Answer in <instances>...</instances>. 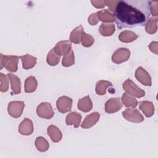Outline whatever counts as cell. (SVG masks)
Instances as JSON below:
<instances>
[{
  "label": "cell",
  "instance_id": "8fae6325",
  "mask_svg": "<svg viewBox=\"0 0 158 158\" xmlns=\"http://www.w3.org/2000/svg\"><path fill=\"white\" fill-rule=\"evenodd\" d=\"M100 114L98 112H93L86 116L81 127L83 129H89L94 126L99 120Z\"/></svg>",
  "mask_w": 158,
  "mask_h": 158
},
{
  "label": "cell",
  "instance_id": "ac0fdd59",
  "mask_svg": "<svg viewBox=\"0 0 158 158\" xmlns=\"http://www.w3.org/2000/svg\"><path fill=\"white\" fill-rule=\"evenodd\" d=\"M20 59H21L23 68L25 70L33 68L36 64V57L28 54L20 56Z\"/></svg>",
  "mask_w": 158,
  "mask_h": 158
},
{
  "label": "cell",
  "instance_id": "277c9868",
  "mask_svg": "<svg viewBox=\"0 0 158 158\" xmlns=\"http://www.w3.org/2000/svg\"><path fill=\"white\" fill-rule=\"evenodd\" d=\"M36 114L38 116L41 118L51 119L54 116V112L50 103L43 102L38 106L36 108Z\"/></svg>",
  "mask_w": 158,
  "mask_h": 158
},
{
  "label": "cell",
  "instance_id": "44dd1931",
  "mask_svg": "<svg viewBox=\"0 0 158 158\" xmlns=\"http://www.w3.org/2000/svg\"><path fill=\"white\" fill-rule=\"evenodd\" d=\"M138 36L133 31L130 30H125L122 31L118 35V39L123 43H131L136 40Z\"/></svg>",
  "mask_w": 158,
  "mask_h": 158
},
{
  "label": "cell",
  "instance_id": "9a60e30c",
  "mask_svg": "<svg viewBox=\"0 0 158 158\" xmlns=\"http://www.w3.org/2000/svg\"><path fill=\"white\" fill-rule=\"evenodd\" d=\"M77 107L79 110L83 112H88L93 108V103L89 96H86L78 101Z\"/></svg>",
  "mask_w": 158,
  "mask_h": 158
},
{
  "label": "cell",
  "instance_id": "8992f818",
  "mask_svg": "<svg viewBox=\"0 0 158 158\" xmlns=\"http://www.w3.org/2000/svg\"><path fill=\"white\" fill-rule=\"evenodd\" d=\"M122 116L125 120L133 123H140L144 121L142 114L135 109H126L122 112Z\"/></svg>",
  "mask_w": 158,
  "mask_h": 158
},
{
  "label": "cell",
  "instance_id": "cb8c5ba5",
  "mask_svg": "<svg viewBox=\"0 0 158 158\" xmlns=\"http://www.w3.org/2000/svg\"><path fill=\"white\" fill-rule=\"evenodd\" d=\"M111 82L107 80H99L96 83V93L97 94L102 96L104 95L106 93V89L108 87L112 86Z\"/></svg>",
  "mask_w": 158,
  "mask_h": 158
},
{
  "label": "cell",
  "instance_id": "5bb4252c",
  "mask_svg": "<svg viewBox=\"0 0 158 158\" xmlns=\"http://www.w3.org/2000/svg\"><path fill=\"white\" fill-rule=\"evenodd\" d=\"M139 109L143 112L146 117H150L154 115V106L153 103L151 101H141L139 103Z\"/></svg>",
  "mask_w": 158,
  "mask_h": 158
},
{
  "label": "cell",
  "instance_id": "d6986e66",
  "mask_svg": "<svg viewBox=\"0 0 158 158\" xmlns=\"http://www.w3.org/2000/svg\"><path fill=\"white\" fill-rule=\"evenodd\" d=\"M7 77L10 81L11 89L15 94H18L21 92V82L20 78L12 73H8Z\"/></svg>",
  "mask_w": 158,
  "mask_h": 158
},
{
  "label": "cell",
  "instance_id": "f1b7e54d",
  "mask_svg": "<svg viewBox=\"0 0 158 158\" xmlns=\"http://www.w3.org/2000/svg\"><path fill=\"white\" fill-rule=\"evenodd\" d=\"M60 56L58 55L52 48L48 54L46 61L47 63L51 66H55L57 65L60 60Z\"/></svg>",
  "mask_w": 158,
  "mask_h": 158
},
{
  "label": "cell",
  "instance_id": "3957f363",
  "mask_svg": "<svg viewBox=\"0 0 158 158\" xmlns=\"http://www.w3.org/2000/svg\"><path fill=\"white\" fill-rule=\"evenodd\" d=\"M122 87L127 94L132 96L141 98L145 95V91L138 87L133 81L129 78L124 81L122 85Z\"/></svg>",
  "mask_w": 158,
  "mask_h": 158
},
{
  "label": "cell",
  "instance_id": "e0dca14e",
  "mask_svg": "<svg viewBox=\"0 0 158 158\" xmlns=\"http://www.w3.org/2000/svg\"><path fill=\"white\" fill-rule=\"evenodd\" d=\"M81 120V115L76 112H71L66 116L65 122L67 125H73L75 128H78Z\"/></svg>",
  "mask_w": 158,
  "mask_h": 158
},
{
  "label": "cell",
  "instance_id": "7402d4cb",
  "mask_svg": "<svg viewBox=\"0 0 158 158\" xmlns=\"http://www.w3.org/2000/svg\"><path fill=\"white\" fill-rule=\"evenodd\" d=\"M96 13L99 20L102 22H113L115 21L114 15L107 9L101 10Z\"/></svg>",
  "mask_w": 158,
  "mask_h": 158
},
{
  "label": "cell",
  "instance_id": "4fadbf2b",
  "mask_svg": "<svg viewBox=\"0 0 158 158\" xmlns=\"http://www.w3.org/2000/svg\"><path fill=\"white\" fill-rule=\"evenodd\" d=\"M54 51L59 56H64L71 49V42L69 41H61L58 42L53 48Z\"/></svg>",
  "mask_w": 158,
  "mask_h": 158
},
{
  "label": "cell",
  "instance_id": "f546056e",
  "mask_svg": "<svg viewBox=\"0 0 158 158\" xmlns=\"http://www.w3.org/2000/svg\"><path fill=\"white\" fill-rule=\"evenodd\" d=\"M75 64V56L72 49L67 54H65L62 60V64L64 67H68L73 65Z\"/></svg>",
  "mask_w": 158,
  "mask_h": 158
},
{
  "label": "cell",
  "instance_id": "83f0119b",
  "mask_svg": "<svg viewBox=\"0 0 158 158\" xmlns=\"http://www.w3.org/2000/svg\"><path fill=\"white\" fill-rule=\"evenodd\" d=\"M35 146L38 151L40 152H45L48 150L49 144L48 141L42 136H38L35 140Z\"/></svg>",
  "mask_w": 158,
  "mask_h": 158
},
{
  "label": "cell",
  "instance_id": "6da1fadb",
  "mask_svg": "<svg viewBox=\"0 0 158 158\" xmlns=\"http://www.w3.org/2000/svg\"><path fill=\"white\" fill-rule=\"evenodd\" d=\"M150 14V1L148 0L119 1L114 10L118 29L144 26L149 19Z\"/></svg>",
  "mask_w": 158,
  "mask_h": 158
},
{
  "label": "cell",
  "instance_id": "d4e9b609",
  "mask_svg": "<svg viewBox=\"0 0 158 158\" xmlns=\"http://www.w3.org/2000/svg\"><path fill=\"white\" fill-rule=\"evenodd\" d=\"M115 28L114 24L102 23L99 28V31L104 36H110L115 32Z\"/></svg>",
  "mask_w": 158,
  "mask_h": 158
},
{
  "label": "cell",
  "instance_id": "9c48e42d",
  "mask_svg": "<svg viewBox=\"0 0 158 158\" xmlns=\"http://www.w3.org/2000/svg\"><path fill=\"white\" fill-rule=\"evenodd\" d=\"M135 78L144 86H151L152 85L151 77L149 73L142 67H139L135 71Z\"/></svg>",
  "mask_w": 158,
  "mask_h": 158
},
{
  "label": "cell",
  "instance_id": "e575fe53",
  "mask_svg": "<svg viewBox=\"0 0 158 158\" xmlns=\"http://www.w3.org/2000/svg\"><path fill=\"white\" fill-rule=\"evenodd\" d=\"M105 1V4L109 7V9L112 11V12H114L115 9L117 6V4H118V2H119V1Z\"/></svg>",
  "mask_w": 158,
  "mask_h": 158
},
{
  "label": "cell",
  "instance_id": "ba28073f",
  "mask_svg": "<svg viewBox=\"0 0 158 158\" xmlns=\"http://www.w3.org/2000/svg\"><path fill=\"white\" fill-rule=\"evenodd\" d=\"M72 106V99L66 96H63L58 98L56 101V107L59 112L62 114L69 112Z\"/></svg>",
  "mask_w": 158,
  "mask_h": 158
},
{
  "label": "cell",
  "instance_id": "2e32d148",
  "mask_svg": "<svg viewBox=\"0 0 158 158\" xmlns=\"http://www.w3.org/2000/svg\"><path fill=\"white\" fill-rule=\"evenodd\" d=\"M47 132L51 139L54 143L59 142L62 138V134L60 130L55 125H51L48 127Z\"/></svg>",
  "mask_w": 158,
  "mask_h": 158
},
{
  "label": "cell",
  "instance_id": "7a4b0ae2",
  "mask_svg": "<svg viewBox=\"0 0 158 158\" xmlns=\"http://www.w3.org/2000/svg\"><path fill=\"white\" fill-rule=\"evenodd\" d=\"M19 59L20 56L1 54V69L4 67L7 70L10 72H17Z\"/></svg>",
  "mask_w": 158,
  "mask_h": 158
},
{
  "label": "cell",
  "instance_id": "603a6c76",
  "mask_svg": "<svg viewBox=\"0 0 158 158\" xmlns=\"http://www.w3.org/2000/svg\"><path fill=\"white\" fill-rule=\"evenodd\" d=\"M83 33V28L82 25H79L75 28L70 35V40L74 44H79L81 41L82 33Z\"/></svg>",
  "mask_w": 158,
  "mask_h": 158
},
{
  "label": "cell",
  "instance_id": "8d00e7d4",
  "mask_svg": "<svg viewBox=\"0 0 158 158\" xmlns=\"http://www.w3.org/2000/svg\"><path fill=\"white\" fill-rule=\"evenodd\" d=\"M149 48L150 51L156 54H157V49H158V43L157 41H153L150 43L149 45Z\"/></svg>",
  "mask_w": 158,
  "mask_h": 158
},
{
  "label": "cell",
  "instance_id": "5b68a950",
  "mask_svg": "<svg viewBox=\"0 0 158 158\" xmlns=\"http://www.w3.org/2000/svg\"><path fill=\"white\" fill-rule=\"evenodd\" d=\"M24 107L25 104L23 101H11L8 104L7 111L11 117L16 118L22 115Z\"/></svg>",
  "mask_w": 158,
  "mask_h": 158
},
{
  "label": "cell",
  "instance_id": "30bf717a",
  "mask_svg": "<svg viewBox=\"0 0 158 158\" xmlns=\"http://www.w3.org/2000/svg\"><path fill=\"white\" fill-rule=\"evenodd\" d=\"M122 107V104L119 98H112L105 104V111L107 114L115 113Z\"/></svg>",
  "mask_w": 158,
  "mask_h": 158
},
{
  "label": "cell",
  "instance_id": "7c38bea8",
  "mask_svg": "<svg viewBox=\"0 0 158 158\" xmlns=\"http://www.w3.org/2000/svg\"><path fill=\"white\" fill-rule=\"evenodd\" d=\"M19 132L21 135L25 136L31 135L33 132V125L32 121L28 118H24L19 126Z\"/></svg>",
  "mask_w": 158,
  "mask_h": 158
},
{
  "label": "cell",
  "instance_id": "d590c367",
  "mask_svg": "<svg viewBox=\"0 0 158 158\" xmlns=\"http://www.w3.org/2000/svg\"><path fill=\"white\" fill-rule=\"evenodd\" d=\"M91 4H93V6H94L96 8L100 9V8H103L106 4H105V1L104 0H99V1H91Z\"/></svg>",
  "mask_w": 158,
  "mask_h": 158
},
{
  "label": "cell",
  "instance_id": "d6a6232c",
  "mask_svg": "<svg viewBox=\"0 0 158 158\" xmlns=\"http://www.w3.org/2000/svg\"><path fill=\"white\" fill-rule=\"evenodd\" d=\"M150 10L153 16L157 17L158 14V2L150 1Z\"/></svg>",
  "mask_w": 158,
  "mask_h": 158
},
{
  "label": "cell",
  "instance_id": "836d02e7",
  "mask_svg": "<svg viewBox=\"0 0 158 158\" xmlns=\"http://www.w3.org/2000/svg\"><path fill=\"white\" fill-rule=\"evenodd\" d=\"M88 23L91 25H96L98 22H99V19L97 15V13H93L91 14L89 17H88Z\"/></svg>",
  "mask_w": 158,
  "mask_h": 158
},
{
  "label": "cell",
  "instance_id": "484cf974",
  "mask_svg": "<svg viewBox=\"0 0 158 158\" xmlns=\"http://www.w3.org/2000/svg\"><path fill=\"white\" fill-rule=\"evenodd\" d=\"M122 101L123 105L127 107L135 108L138 105V101L132 96L124 93L122 96Z\"/></svg>",
  "mask_w": 158,
  "mask_h": 158
},
{
  "label": "cell",
  "instance_id": "4dcf8cb0",
  "mask_svg": "<svg viewBox=\"0 0 158 158\" xmlns=\"http://www.w3.org/2000/svg\"><path fill=\"white\" fill-rule=\"evenodd\" d=\"M81 42L83 46L88 48L93 44L94 42V39L91 35L87 34L83 31L81 38Z\"/></svg>",
  "mask_w": 158,
  "mask_h": 158
},
{
  "label": "cell",
  "instance_id": "4316f807",
  "mask_svg": "<svg viewBox=\"0 0 158 158\" xmlns=\"http://www.w3.org/2000/svg\"><path fill=\"white\" fill-rule=\"evenodd\" d=\"M146 31L150 35L154 34L157 30V17L150 18L145 25Z\"/></svg>",
  "mask_w": 158,
  "mask_h": 158
},
{
  "label": "cell",
  "instance_id": "ffe728a7",
  "mask_svg": "<svg viewBox=\"0 0 158 158\" xmlns=\"http://www.w3.org/2000/svg\"><path fill=\"white\" fill-rule=\"evenodd\" d=\"M38 82L36 78L33 76H30L25 79L24 84L25 92L30 93L34 92L37 88Z\"/></svg>",
  "mask_w": 158,
  "mask_h": 158
},
{
  "label": "cell",
  "instance_id": "1f68e13d",
  "mask_svg": "<svg viewBox=\"0 0 158 158\" xmlns=\"http://www.w3.org/2000/svg\"><path fill=\"white\" fill-rule=\"evenodd\" d=\"M7 75L6 76L2 73H0V91L1 92H6L9 89V78Z\"/></svg>",
  "mask_w": 158,
  "mask_h": 158
},
{
  "label": "cell",
  "instance_id": "52a82bcc",
  "mask_svg": "<svg viewBox=\"0 0 158 158\" xmlns=\"http://www.w3.org/2000/svg\"><path fill=\"white\" fill-rule=\"evenodd\" d=\"M130 56V51L128 49L121 48L117 49L112 56V61L119 64L127 61Z\"/></svg>",
  "mask_w": 158,
  "mask_h": 158
}]
</instances>
